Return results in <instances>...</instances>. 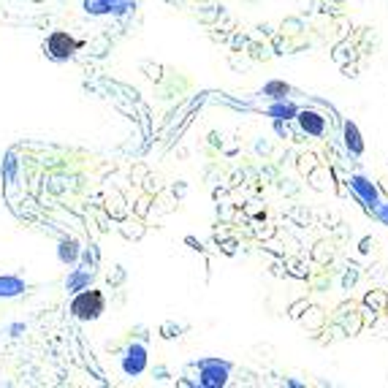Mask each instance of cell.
<instances>
[{"label":"cell","instance_id":"12","mask_svg":"<svg viewBox=\"0 0 388 388\" xmlns=\"http://www.w3.org/2000/svg\"><path fill=\"white\" fill-rule=\"evenodd\" d=\"M90 277H93V272H76L73 277L68 279V288L71 290H84V285L90 282Z\"/></svg>","mask_w":388,"mask_h":388},{"label":"cell","instance_id":"5","mask_svg":"<svg viewBox=\"0 0 388 388\" xmlns=\"http://www.w3.org/2000/svg\"><path fill=\"white\" fill-rule=\"evenodd\" d=\"M350 187H353V193L369 207V209H375L378 204H380V193H378V187L367 179V176H361V174H353L350 176Z\"/></svg>","mask_w":388,"mask_h":388},{"label":"cell","instance_id":"3","mask_svg":"<svg viewBox=\"0 0 388 388\" xmlns=\"http://www.w3.org/2000/svg\"><path fill=\"white\" fill-rule=\"evenodd\" d=\"M44 49H47V55L52 57V60H68V57H73L82 49V41L71 38L65 30H55V33L47 38Z\"/></svg>","mask_w":388,"mask_h":388},{"label":"cell","instance_id":"2","mask_svg":"<svg viewBox=\"0 0 388 388\" xmlns=\"http://www.w3.org/2000/svg\"><path fill=\"white\" fill-rule=\"evenodd\" d=\"M233 364L220 361V358H201L198 361V386L204 388H222L228 383Z\"/></svg>","mask_w":388,"mask_h":388},{"label":"cell","instance_id":"13","mask_svg":"<svg viewBox=\"0 0 388 388\" xmlns=\"http://www.w3.org/2000/svg\"><path fill=\"white\" fill-rule=\"evenodd\" d=\"M375 215H378V220L386 222V225H388V204H383V201H380V204L375 207Z\"/></svg>","mask_w":388,"mask_h":388},{"label":"cell","instance_id":"11","mask_svg":"<svg viewBox=\"0 0 388 388\" xmlns=\"http://www.w3.org/2000/svg\"><path fill=\"white\" fill-rule=\"evenodd\" d=\"M264 93H266V95H272L275 101H279V98H285V95L290 93V87H288L285 82H269V84L264 87Z\"/></svg>","mask_w":388,"mask_h":388},{"label":"cell","instance_id":"8","mask_svg":"<svg viewBox=\"0 0 388 388\" xmlns=\"http://www.w3.org/2000/svg\"><path fill=\"white\" fill-rule=\"evenodd\" d=\"M296 114H299V106L285 98H279L269 106V117H275V119H296Z\"/></svg>","mask_w":388,"mask_h":388},{"label":"cell","instance_id":"9","mask_svg":"<svg viewBox=\"0 0 388 388\" xmlns=\"http://www.w3.org/2000/svg\"><path fill=\"white\" fill-rule=\"evenodd\" d=\"M57 258H60L62 264H76V258H79V244H76L73 239H62L60 247H57Z\"/></svg>","mask_w":388,"mask_h":388},{"label":"cell","instance_id":"6","mask_svg":"<svg viewBox=\"0 0 388 388\" xmlns=\"http://www.w3.org/2000/svg\"><path fill=\"white\" fill-rule=\"evenodd\" d=\"M299 119V128L307 133V136H323L326 133V117L321 111H312V109H304L296 114Z\"/></svg>","mask_w":388,"mask_h":388},{"label":"cell","instance_id":"4","mask_svg":"<svg viewBox=\"0 0 388 388\" xmlns=\"http://www.w3.org/2000/svg\"><path fill=\"white\" fill-rule=\"evenodd\" d=\"M144 369H147V347L141 342H133L122 356V372L128 378H139Z\"/></svg>","mask_w":388,"mask_h":388},{"label":"cell","instance_id":"7","mask_svg":"<svg viewBox=\"0 0 388 388\" xmlns=\"http://www.w3.org/2000/svg\"><path fill=\"white\" fill-rule=\"evenodd\" d=\"M342 139H345V147H347L350 155H364V139H361V130H358L356 122H350V119L345 122Z\"/></svg>","mask_w":388,"mask_h":388},{"label":"cell","instance_id":"1","mask_svg":"<svg viewBox=\"0 0 388 388\" xmlns=\"http://www.w3.org/2000/svg\"><path fill=\"white\" fill-rule=\"evenodd\" d=\"M104 307H106V299H104V293L101 290H95V288H84L73 301H71V312H73V318H79V321H95L101 312H104Z\"/></svg>","mask_w":388,"mask_h":388},{"label":"cell","instance_id":"10","mask_svg":"<svg viewBox=\"0 0 388 388\" xmlns=\"http://www.w3.org/2000/svg\"><path fill=\"white\" fill-rule=\"evenodd\" d=\"M25 290V282L19 277H0V296H19Z\"/></svg>","mask_w":388,"mask_h":388}]
</instances>
